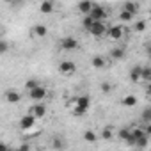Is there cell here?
<instances>
[{
    "instance_id": "obj_21",
    "label": "cell",
    "mask_w": 151,
    "mask_h": 151,
    "mask_svg": "<svg viewBox=\"0 0 151 151\" xmlns=\"http://www.w3.org/2000/svg\"><path fill=\"white\" fill-rule=\"evenodd\" d=\"M133 20H135V14H132V13H128V11H124V9L119 11V22H121V23H132Z\"/></svg>"
},
{
    "instance_id": "obj_18",
    "label": "cell",
    "mask_w": 151,
    "mask_h": 151,
    "mask_svg": "<svg viewBox=\"0 0 151 151\" xmlns=\"http://www.w3.org/2000/svg\"><path fill=\"white\" fill-rule=\"evenodd\" d=\"M82 137H84V140L89 142V144H94V142H98V139H100V135H98L94 130H86V132L82 133Z\"/></svg>"
},
{
    "instance_id": "obj_27",
    "label": "cell",
    "mask_w": 151,
    "mask_h": 151,
    "mask_svg": "<svg viewBox=\"0 0 151 151\" xmlns=\"http://www.w3.org/2000/svg\"><path fill=\"white\" fill-rule=\"evenodd\" d=\"M52 147L53 149H62V147H66V142L60 137H53L52 139Z\"/></svg>"
},
{
    "instance_id": "obj_32",
    "label": "cell",
    "mask_w": 151,
    "mask_h": 151,
    "mask_svg": "<svg viewBox=\"0 0 151 151\" xmlns=\"http://www.w3.org/2000/svg\"><path fill=\"white\" fill-rule=\"evenodd\" d=\"M2 2H6V4H9V6H14L16 0H2Z\"/></svg>"
},
{
    "instance_id": "obj_14",
    "label": "cell",
    "mask_w": 151,
    "mask_h": 151,
    "mask_svg": "<svg viewBox=\"0 0 151 151\" xmlns=\"http://www.w3.org/2000/svg\"><path fill=\"white\" fill-rule=\"evenodd\" d=\"M55 11V0H41L39 2V13L41 14H52Z\"/></svg>"
},
{
    "instance_id": "obj_12",
    "label": "cell",
    "mask_w": 151,
    "mask_h": 151,
    "mask_svg": "<svg viewBox=\"0 0 151 151\" xmlns=\"http://www.w3.org/2000/svg\"><path fill=\"white\" fill-rule=\"evenodd\" d=\"M128 80L132 84H140L142 82V66L140 64H135V66L130 68V71H128Z\"/></svg>"
},
{
    "instance_id": "obj_15",
    "label": "cell",
    "mask_w": 151,
    "mask_h": 151,
    "mask_svg": "<svg viewBox=\"0 0 151 151\" xmlns=\"http://www.w3.org/2000/svg\"><path fill=\"white\" fill-rule=\"evenodd\" d=\"M137 103H139V100H137V96L135 94H124L123 98H121V105L124 107V109H135L137 107Z\"/></svg>"
},
{
    "instance_id": "obj_17",
    "label": "cell",
    "mask_w": 151,
    "mask_h": 151,
    "mask_svg": "<svg viewBox=\"0 0 151 151\" xmlns=\"http://www.w3.org/2000/svg\"><path fill=\"white\" fill-rule=\"evenodd\" d=\"M93 0H80V2L77 4V11L80 13V14H89V11H91V7H93Z\"/></svg>"
},
{
    "instance_id": "obj_3",
    "label": "cell",
    "mask_w": 151,
    "mask_h": 151,
    "mask_svg": "<svg viewBox=\"0 0 151 151\" xmlns=\"http://www.w3.org/2000/svg\"><path fill=\"white\" fill-rule=\"evenodd\" d=\"M109 9L105 7V6H101V4H93V7H91V11H89V16L94 20V22H107V18H109Z\"/></svg>"
},
{
    "instance_id": "obj_34",
    "label": "cell",
    "mask_w": 151,
    "mask_h": 151,
    "mask_svg": "<svg viewBox=\"0 0 151 151\" xmlns=\"http://www.w3.org/2000/svg\"><path fill=\"white\" fill-rule=\"evenodd\" d=\"M20 149H30V146H29V144H22Z\"/></svg>"
},
{
    "instance_id": "obj_26",
    "label": "cell",
    "mask_w": 151,
    "mask_h": 151,
    "mask_svg": "<svg viewBox=\"0 0 151 151\" xmlns=\"http://www.w3.org/2000/svg\"><path fill=\"white\" fill-rule=\"evenodd\" d=\"M140 121H142V124H151V109H144Z\"/></svg>"
},
{
    "instance_id": "obj_33",
    "label": "cell",
    "mask_w": 151,
    "mask_h": 151,
    "mask_svg": "<svg viewBox=\"0 0 151 151\" xmlns=\"http://www.w3.org/2000/svg\"><path fill=\"white\" fill-rule=\"evenodd\" d=\"M7 149V144H4V142H0V151H6Z\"/></svg>"
},
{
    "instance_id": "obj_5",
    "label": "cell",
    "mask_w": 151,
    "mask_h": 151,
    "mask_svg": "<svg viewBox=\"0 0 151 151\" xmlns=\"http://www.w3.org/2000/svg\"><path fill=\"white\" fill-rule=\"evenodd\" d=\"M27 96H29L32 101H43V100L48 96V87H45L43 84H39V86H36L34 89L27 91Z\"/></svg>"
},
{
    "instance_id": "obj_28",
    "label": "cell",
    "mask_w": 151,
    "mask_h": 151,
    "mask_svg": "<svg viewBox=\"0 0 151 151\" xmlns=\"http://www.w3.org/2000/svg\"><path fill=\"white\" fill-rule=\"evenodd\" d=\"M93 22H94V20H93V18H91L89 14H84L82 22H80V23H82V29H84V30H87V29H89V27L93 25Z\"/></svg>"
},
{
    "instance_id": "obj_25",
    "label": "cell",
    "mask_w": 151,
    "mask_h": 151,
    "mask_svg": "<svg viewBox=\"0 0 151 151\" xmlns=\"http://www.w3.org/2000/svg\"><path fill=\"white\" fill-rule=\"evenodd\" d=\"M39 84H41V82H39L37 78H29V80L25 82V86H23V89H25V93H27V91H30V89H34V87H36V86H39Z\"/></svg>"
},
{
    "instance_id": "obj_7",
    "label": "cell",
    "mask_w": 151,
    "mask_h": 151,
    "mask_svg": "<svg viewBox=\"0 0 151 151\" xmlns=\"http://www.w3.org/2000/svg\"><path fill=\"white\" fill-rule=\"evenodd\" d=\"M87 32H89L93 37L101 39V37L105 36V32H107V22H93V25L87 29Z\"/></svg>"
},
{
    "instance_id": "obj_6",
    "label": "cell",
    "mask_w": 151,
    "mask_h": 151,
    "mask_svg": "<svg viewBox=\"0 0 151 151\" xmlns=\"http://www.w3.org/2000/svg\"><path fill=\"white\" fill-rule=\"evenodd\" d=\"M37 124V119L32 116V114H23L22 117H20V121H18V126H20V130L22 132H30L34 126Z\"/></svg>"
},
{
    "instance_id": "obj_29",
    "label": "cell",
    "mask_w": 151,
    "mask_h": 151,
    "mask_svg": "<svg viewBox=\"0 0 151 151\" xmlns=\"http://www.w3.org/2000/svg\"><path fill=\"white\" fill-rule=\"evenodd\" d=\"M149 80H151V68L142 66V82H149Z\"/></svg>"
},
{
    "instance_id": "obj_9",
    "label": "cell",
    "mask_w": 151,
    "mask_h": 151,
    "mask_svg": "<svg viewBox=\"0 0 151 151\" xmlns=\"http://www.w3.org/2000/svg\"><path fill=\"white\" fill-rule=\"evenodd\" d=\"M59 73L62 77H73L77 73V64L73 60H60L59 62Z\"/></svg>"
},
{
    "instance_id": "obj_19",
    "label": "cell",
    "mask_w": 151,
    "mask_h": 151,
    "mask_svg": "<svg viewBox=\"0 0 151 151\" xmlns=\"http://www.w3.org/2000/svg\"><path fill=\"white\" fill-rule=\"evenodd\" d=\"M121 9H124V11H128V13H132V14H135L137 16V13H139V4L137 2H133V0H126V2L123 4V7Z\"/></svg>"
},
{
    "instance_id": "obj_20",
    "label": "cell",
    "mask_w": 151,
    "mask_h": 151,
    "mask_svg": "<svg viewBox=\"0 0 151 151\" xmlns=\"http://www.w3.org/2000/svg\"><path fill=\"white\" fill-rule=\"evenodd\" d=\"M91 64H93L96 69H103V68H107V59L101 57V55H94V57L91 59Z\"/></svg>"
},
{
    "instance_id": "obj_24",
    "label": "cell",
    "mask_w": 151,
    "mask_h": 151,
    "mask_svg": "<svg viewBox=\"0 0 151 151\" xmlns=\"http://www.w3.org/2000/svg\"><path fill=\"white\" fill-rule=\"evenodd\" d=\"M116 137H119V140L130 142V128H121V130L117 132V135H116Z\"/></svg>"
},
{
    "instance_id": "obj_22",
    "label": "cell",
    "mask_w": 151,
    "mask_h": 151,
    "mask_svg": "<svg viewBox=\"0 0 151 151\" xmlns=\"http://www.w3.org/2000/svg\"><path fill=\"white\" fill-rule=\"evenodd\" d=\"M114 137H116V133H114V130L109 128V126H105V128L101 130V133H100V139H103V140H112Z\"/></svg>"
},
{
    "instance_id": "obj_2",
    "label": "cell",
    "mask_w": 151,
    "mask_h": 151,
    "mask_svg": "<svg viewBox=\"0 0 151 151\" xmlns=\"http://www.w3.org/2000/svg\"><path fill=\"white\" fill-rule=\"evenodd\" d=\"M105 36L112 41H123L126 37V29L124 23H114V25H107V32Z\"/></svg>"
},
{
    "instance_id": "obj_4",
    "label": "cell",
    "mask_w": 151,
    "mask_h": 151,
    "mask_svg": "<svg viewBox=\"0 0 151 151\" xmlns=\"http://www.w3.org/2000/svg\"><path fill=\"white\" fill-rule=\"evenodd\" d=\"M59 48H60L62 52H75V50H78V48H80V43H78V39H77V37H73V36H66V37H62V39H60Z\"/></svg>"
},
{
    "instance_id": "obj_13",
    "label": "cell",
    "mask_w": 151,
    "mask_h": 151,
    "mask_svg": "<svg viewBox=\"0 0 151 151\" xmlns=\"http://www.w3.org/2000/svg\"><path fill=\"white\" fill-rule=\"evenodd\" d=\"M22 98H23V94H22L18 89H7V91H4V100H6L7 103H11V105L20 103Z\"/></svg>"
},
{
    "instance_id": "obj_35",
    "label": "cell",
    "mask_w": 151,
    "mask_h": 151,
    "mask_svg": "<svg viewBox=\"0 0 151 151\" xmlns=\"http://www.w3.org/2000/svg\"><path fill=\"white\" fill-rule=\"evenodd\" d=\"M2 34H4V27L0 25V37H2Z\"/></svg>"
},
{
    "instance_id": "obj_23",
    "label": "cell",
    "mask_w": 151,
    "mask_h": 151,
    "mask_svg": "<svg viewBox=\"0 0 151 151\" xmlns=\"http://www.w3.org/2000/svg\"><path fill=\"white\" fill-rule=\"evenodd\" d=\"M9 50H11V43H9L7 39H2V37H0V55L9 53Z\"/></svg>"
},
{
    "instance_id": "obj_8",
    "label": "cell",
    "mask_w": 151,
    "mask_h": 151,
    "mask_svg": "<svg viewBox=\"0 0 151 151\" xmlns=\"http://www.w3.org/2000/svg\"><path fill=\"white\" fill-rule=\"evenodd\" d=\"M27 112H29V114H32V116H34L37 121H41V119L46 116L48 109H46V105H45L43 101H34V105H30Z\"/></svg>"
},
{
    "instance_id": "obj_31",
    "label": "cell",
    "mask_w": 151,
    "mask_h": 151,
    "mask_svg": "<svg viewBox=\"0 0 151 151\" xmlns=\"http://www.w3.org/2000/svg\"><path fill=\"white\" fill-rule=\"evenodd\" d=\"M112 89H114V86H112V84H109V82H103V84L100 86V91H101L103 94H109V93H112Z\"/></svg>"
},
{
    "instance_id": "obj_30",
    "label": "cell",
    "mask_w": 151,
    "mask_h": 151,
    "mask_svg": "<svg viewBox=\"0 0 151 151\" xmlns=\"http://www.w3.org/2000/svg\"><path fill=\"white\" fill-rule=\"evenodd\" d=\"M146 27H147V22H146V20H137V23L133 25V29H135L137 32H144Z\"/></svg>"
},
{
    "instance_id": "obj_10",
    "label": "cell",
    "mask_w": 151,
    "mask_h": 151,
    "mask_svg": "<svg viewBox=\"0 0 151 151\" xmlns=\"http://www.w3.org/2000/svg\"><path fill=\"white\" fill-rule=\"evenodd\" d=\"M142 137H151L147 132H146V126L142 124V126H133V128H130V146H133L139 139H142Z\"/></svg>"
},
{
    "instance_id": "obj_11",
    "label": "cell",
    "mask_w": 151,
    "mask_h": 151,
    "mask_svg": "<svg viewBox=\"0 0 151 151\" xmlns=\"http://www.w3.org/2000/svg\"><path fill=\"white\" fill-rule=\"evenodd\" d=\"M48 36V27L43 25V23H36L32 29H30V39H45Z\"/></svg>"
},
{
    "instance_id": "obj_1",
    "label": "cell",
    "mask_w": 151,
    "mask_h": 151,
    "mask_svg": "<svg viewBox=\"0 0 151 151\" xmlns=\"http://www.w3.org/2000/svg\"><path fill=\"white\" fill-rule=\"evenodd\" d=\"M91 105H93L91 96H89V94H80L78 98H75V101H73L71 114H73V116H86V114L89 112Z\"/></svg>"
},
{
    "instance_id": "obj_16",
    "label": "cell",
    "mask_w": 151,
    "mask_h": 151,
    "mask_svg": "<svg viewBox=\"0 0 151 151\" xmlns=\"http://www.w3.org/2000/svg\"><path fill=\"white\" fill-rule=\"evenodd\" d=\"M126 57V48L124 46H114L110 50V59L112 60H123Z\"/></svg>"
}]
</instances>
